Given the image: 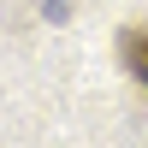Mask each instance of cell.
Returning a JSON list of instances; mask_svg holds the SVG:
<instances>
[{
  "mask_svg": "<svg viewBox=\"0 0 148 148\" xmlns=\"http://www.w3.org/2000/svg\"><path fill=\"white\" fill-rule=\"evenodd\" d=\"M119 53H125V71L148 89V30H125V42H119Z\"/></svg>",
  "mask_w": 148,
  "mask_h": 148,
  "instance_id": "cell-1",
  "label": "cell"
}]
</instances>
